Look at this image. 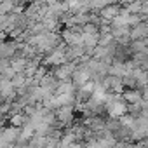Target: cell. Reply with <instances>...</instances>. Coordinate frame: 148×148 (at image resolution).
<instances>
[{"instance_id": "1", "label": "cell", "mask_w": 148, "mask_h": 148, "mask_svg": "<svg viewBox=\"0 0 148 148\" xmlns=\"http://www.w3.org/2000/svg\"><path fill=\"white\" fill-rule=\"evenodd\" d=\"M108 110H110V113H112L113 117H119V115H124V112H125V105L120 103V101H113V103L108 105Z\"/></svg>"}, {"instance_id": "2", "label": "cell", "mask_w": 148, "mask_h": 148, "mask_svg": "<svg viewBox=\"0 0 148 148\" xmlns=\"http://www.w3.org/2000/svg\"><path fill=\"white\" fill-rule=\"evenodd\" d=\"M56 117H58L59 122H66V120H70V119H71V106H61V108L58 110Z\"/></svg>"}, {"instance_id": "3", "label": "cell", "mask_w": 148, "mask_h": 148, "mask_svg": "<svg viewBox=\"0 0 148 148\" xmlns=\"http://www.w3.org/2000/svg\"><path fill=\"white\" fill-rule=\"evenodd\" d=\"M23 124H25V117H23V115H14V117L11 119V125H12V127H16V129H18V127H21Z\"/></svg>"}]
</instances>
